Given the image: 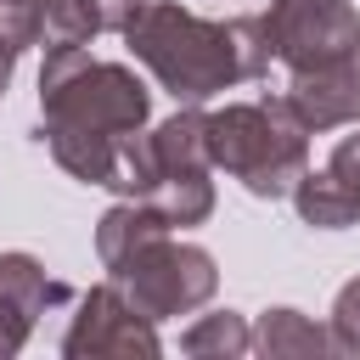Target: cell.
I'll list each match as a JSON object with an SVG mask.
<instances>
[{
	"instance_id": "7c38bea8",
	"label": "cell",
	"mask_w": 360,
	"mask_h": 360,
	"mask_svg": "<svg viewBox=\"0 0 360 360\" xmlns=\"http://www.w3.org/2000/svg\"><path fill=\"white\" fill-rule=\"evenodd\" d=\"M180 349L186 354H248L253 349V332H248V321L236 315V309H219V315H202V321H191L186 332H180Z\"/></svg>"
},
{
	"instance_id": "7a4b0ae2",
	"label": "cell",
	"mask_w": 360,
	"mask_h": 360,
	"mask_svg": "<svg viewBox=\"0 0 360 360\" xmlns=\"http://www.w3.org/2000/svg\"><path fill=\"white\" fill-rule=\"evenodd\" d=\"M129 56L158 79V90H169L174 101H208L231 84L264 79L270 68V39L259 17H197L180 0H146L129 28H124Z\"/></svg>"
},
{
	"instance_id": "9c48e42d",
	"label": "cell",
	"mask_w": 360,
	"mask_h": 360,
	"mask_svg": "<svg viewBox=\"0 0 360 360\" xmlns=\"http://www.w3.org/2000/svg\"><path fill=\"white\" fill-rule=\"evenodd\" d=\"M281 101L292 107V118H298L309 135L360 124V56L321 62V68H298V73L287 79Z\"/></svg>"
},
{
	"instance_id": "8fae6325",
	"label": "cell",
	"mask_w": 360,
	"mask_h": 360,
	"mask_svg": "<svg viewBox=\"0 0 360 360\" xmlns=\"http://www.w3.org/2000/svg\"><path fill=\"white\" fill-rule=\"evenodd\" d=\"M96 34H101V22H96L90 0H39V45L45 51H73V45H90Z\"/></svg>"
},
{
	"instance_id": "277c9868",
	"label": "cell",
	"mask_w": 360,
	"mask_h": 360,
	"mask_svg": "<svg viewBox=\"0 0 360 360\" xmlns=\"http://www.w3.org/2000/svg\"><path fill=\"white\" fill-rule=\"evenodd\" d=\"M107 281L146 315V321H169V315H191L219 292V264L208 248L197 242H174L169 231L146 236L141 248H129L118 264H107Z\"/></svg>"
},
{
	"instance_id": "4fadbf2b",
	"label": "cell",
	"mask_w": 360,
	"mask_h": 360,
	"mask_svg": "<svg viewBox=\"0 0 360 360\" xmlns=\"http://www.w3.org/2000/svg\"><path fill=\"white\" fill-rule=\"evenodd\" d=\"M326 338H332V354H360V276L338 287Z\"/></svg>"
},
{
	"instance_id": "ba28073f",
	"label": "cell",
	"mask_w": 360,
	"mask_h": 360,
	"mask_svg": "<svg viewBox=\"0 0 360 360\" xmlns=\"http://www.w3.org/2000/svg\"><path fill=\"white\" fill-rule=\"evenodd\" d=\"M292 208L315 231H349L360 219V135H343L321 169L298 174Z\"/></svg>"
},
{
	"instance_id": "8992f818",
	"label": "cell",
	"mask_w": 360,
	"mask_h": 360,
	"mask_svg": "<svg viewBox=\"0 0 360 360\" xmlns=\"http://www.w3.org/2000/svg\"><path fill=\"white\" fill-rule=\"evenodd\" d=\"M62 354L68 360H158L163 338H158V321H146L112 281H101L73 298Z\"/></svg>"
},
{
	"instance_id": "6da1fadb",
	"label": "cell",
	"mask_w": 360,
	"mask_h": 360,
	"mask_svg": "<svg viewBox=\"0 0 360 360\" xmlns=\"http://www.w3.org/2000/svg\"><path fill=\"white\" fill-rule=\"evenodd\" d=\"M146 118H152V90L135 79V68L96 62L84 45L45 51V68H39V141L51 146V158L73 180L107 186L118 141L146 129Z\"/></svg>"
},
{
	"instance_id": "30bf717a",
	"label": "cell",
	"mask_w": 360,
	"mask_h": 360,
	"mask_svg": "<svg viewBox=\"0 0 360 360\" xmlns=\"http://www.w3.org/2000/svg\"><path fill=\"white\" fill-rule=\"evenodd\" d=\"M326 349H332L326 326H315L298 309H264L259 326H253V354H264V360H281V354H326Z\"/></svg>"
},
{
	"instance_id": "5bb4252c",
	"label": "cell",
	"mask_w": 360,
	"mask_h": 360,
	"mask_svg": "<svg viewBox=\"0 0 360 360\" xmlns=\"http://www.w3.org/2000/svg\"><path fill=\"white\" fill-rule=\"evenodd\" d=\"M0 34L17 51L39 45V0H0Z\"/></svg>"
},
{
	"instance_id": "9a60e30c",
	"label": "cell",
	"mask_w": 360,
	"mask_h": 360,
	"mask_svg": "<svg viewBox=\"0 0 360 360\" xmlns=\"http://www.w3.org/2000/svg\"><path fill=\"white\" fill-rule=\"evenodd\" d=\"M96 6V22H101V34H124L129 28V17L146 6V0H90Z\"/></svg>"
},
{
	"instance_id": "5b68a950",
	"label": "cell",
	"mask_w": 360,
	"mask_h": 360,
	"mask_svg": "<svg viewBox=\"0 0 360 360\" xmlns=\"http://www.w3.org/2000/svg\"><path fill=\"white\" fill-rule=\"evenodd\" d=\"M259 22L270 39V56L287 62V73L360 56V11L349 0H270Z\"/></svg>"
},
{
	"instance_id": "3957f363",
	"label": "cell",
	"mask_w": 360,
	"mask_h": 360,
	"mask_svg": "<svg viewBox=\"0 0 360 360\" xmlns=\"http://www.w3.org/2000/svg\"><path fill=\"white\" fill-rule=\"evenodd\" d=\"M208 163L236 174L253 197L276 202L292 197L298 174L309 169V129L292 118L281 96L225 101L219 112H208Z\"/></svg>"
},
{
	"instance_id": "52a82bcc",
	"label": "cell",
	"mask_w": 360,
	"mask_h": 360,
	"mask_svg": "<svg viewBox=\"0 0 360 360\" xmlns=\"http://www.w3.org/2000/svg\"><path fill=\"white\" fill-rule=\"evenodd\" d=\"M68 298H73V287L45 276V264L34 253H0V360L22 354L39 315L68 304Z\"/></svg>"
},
{
	"instance_id": "2e32d148",
	"label": "cell",
	"mask_w": 360,
	"mask_h": 360,
	"mask_svg": "<svg viewBox=\"0 0 360 360\" xmlns=\"http://www.w3.org/2000/svg\"><path fill=\"white\" fill-rule=\"evenodd\" d=\"M17 56H22V51L0 34V96H6V84H11V73H17Z\"/></svg>"
}]
</instances>
